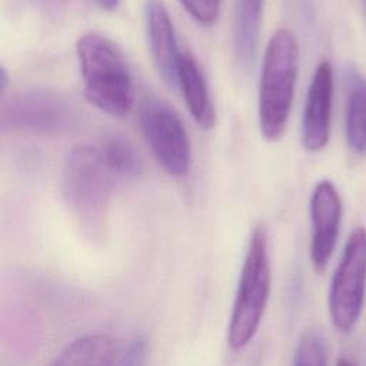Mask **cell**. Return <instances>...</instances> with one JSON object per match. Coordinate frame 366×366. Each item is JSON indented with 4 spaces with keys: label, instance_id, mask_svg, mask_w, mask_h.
Here are the masks:
<instances>
[{
    "label": "cell",
    "instance_id": "cell-1",
    "mask_svg": "<svg viewBox=\"0 0 366 366\" xmlns=\"http://www.w3.org/2000/svg\"><path fill=\"white\" fill-rule=\"evenodd\" d=\"M84 97L99 110L124 117L134 103V86L124 54L109 37L90 31L76 43Z\"/></svg>",
    "mask_w": 366,
    "mask_h": 366
},
{
    "label": "cell",
    "instance_id": "cell-2",
    "mask_svg": "<svg viewBox=\"0 0 366 366\" xmlns=\"http://www.w3.org/2000/svg\"><path fill=\"white\" fill-rule=\"evenodd\" d=\"M299 50L293 33L279 29L269 40L259 84V126L269 142L279 140L287 126L297 79Z\"/></svg>",
    "mask_w": 366,
    "mask_h": 366
},
{
    "label": "cell",
    "instance_id": "cell-3",
    "mask_svg": "<svg viewBox=\"0 0 366 366\" xmlns=\"http://www.w3.org/2000/svg\"><path fill=\"white\" fill-rule=\"evenodd\" d=\"M116 174L103 160L99 147L74 146L63 166L61 193L73 213L90 230L103 229Z\"/></svg>",
    "mask_w": 366,
    "mask_h": 366
},
{
    "label": "cell",
    "instance_id": "cell-4",
    "mask_svg": "<svg viewBox=\"0 0 366 366\" xmlns=\"http://www.w3.org/2000/svg\"><path fill=\"white\" fill-rule=\"evenodd\" d=\"M270 283L267 233L259 224L250 234L232 307L227 343L233 350L246 347L254 337L267 306Z\"/></svg>",
    "mask_w": 366,
    "mask_h": 366
},
{
    "label": "cell",
    "instance_id": "cell-5",
    "mask_svg": "<svg viewBox=\"0 0 366 366\" xmlns=\"http://www.w3.org/2000/svg\"><path fill=\"white\" fill-rule=\"evenodd\" d=\"M0 123L4 132L56 136L76 127L77 110L57 92L30 89L3 100Z\"/></svg>",
    "mask_w": 366,
    "mask_h": 366
},
{
    "label": "cell",
    "instance_id": "cell-6",
    "mask_svg": "<svg viewBox=\"0 0 366 366\" xmlns=\"http://www.w3.org/2000/svg\"><path fill=\"white\" fill-rule=\"evenodd\" d=\"M366 293V229L356 227L345 244L332 277L329 313L333 326L347 333L360 316Z\"/></svg>",
    "mask_w": 366,
    "mask_h": 366
},
{
    "label": "cell",
    "instance_id": "cell-7",
    "mask_svg": "<svg viewBox=\"0 0 366 366\" xmlns=\"http://www.w3.org/2000/svg\"><path fill=\"white\" fill-rule=\"evenodd\" d=\"M139 122L154 159L164 172L184 176L190 169L192 146L179 114L162 100L146 99L140 104Z\"/></svg>",
    "mask_w": 366,
    "mask_h": 366
},
{
    "label": "cell",
    "instance_id": "cell-8",
    "mask_svg": "<svg viewBox=\"0 0 366 366\" xmlns=\"http://www.w3.org/2000/svg\"><path fill=\"white\" fill-rule=\"evenodd\" d=\"M147 343L142 336L120 340L110 335H84L69 343L56 357V365H142Z\"/></svg>",
    "mask_w": 366,
    "mask_h": 366
},
{
    "label": "cell",
    "instance_id": "cell-9",
    "mask_svg": "<svg viewBox=\"0 0 366 366\" xmlns=\"http://www.w3.org/2000/svg\"><path fill=\"white\" fill-rule=\"evenodd\" d=\"M342 219V200L330 180L316 183L310 196L312 242L310 259L313 267L322 272L335 250Z\"/></svg>",
    "mask_w": 366,
    "mask_h": 366
},
{
    "label": "cell",
    "instance_id": "cell-10",
    "mask_svg": "<svg viewBox=\"0 0 366 366\" xmlns=\"http://www.w3.org/2000/svg\"><path fill=\"white\" fill-rule=\"evenodd\" d=\"M332 100L333 70L330 63L323 60L315 70L303 109L302 143L309 152H319L329 142Z\"/></svg>",
    "mask_w": 366,
    "mask_h": 366
},
{
    "label": "cell",
    "instance_id": "cell-11",
    "mask_svg": "<svg viewBox=\"0 0 366 366\" xmlns=\"http://www.w3.org/2000/svg\"><path fill=\"white\" fill-rule=\"evenodd\" d=\"M144 21L153 63L163 80L169 86L176 87L182 53L177 47L173 21L162 0L146 1Z\"/></svg>",
    "mask_w": 366,
    "mask_h": 366
},
{
    "label": "cell",
    "instance_id": "cell-12",
    "mask_svg": "<svg viewBox=\"0 0 366 366\" xmlns=\"http://www.w3.org/2000/svg\"><path fill=\"white\" fill-rule=\"evenodd\" d=\"M176 87L180 89L193 120L202 129H212L216 123V110L210 90L202 67L189 53L180 56Z\"/></svg>",
    "mask_w": 366,
    "mask_h": 366
},
{
    "label": "cell",
    "instance_id": "cell-13",
    "mask_svg": "<svg viewBox=\"0 0 366 366\" xmlns=\"http://www.w3.org/2000/svg\"><path fill=\"white\" fill-rule=\"evenodd\" d=\"M264 0H234L233 53L240 71H249L256 60Z\"/></svg>",
    "mask_w": 366,
    "mask_h": 366
},
{
    "label": "cell",
    "instance_id": "cell-14",
    "mask_svg": "<svg viewBox=\"0 0 366 366\" xmlns=\"http://www.w3.org/2000/svg\"><path fill=\"white\" fill-rule=\"evenodd\" d=\"M346 109L345 133L349 147L359 156L366 154V79L355 69L345 70Z\"/></svg>",
    "mask_w": 366,
    "mask_h": 366
},
{
    "label": "cell",
    "instance_id": "cell-15",
    "mask_svg": "<svg viewBox=\"0 0 366 366\" xmlns=\"http://www.w3.org/2000/svg\"><path fill=\"white\" fill-rule=\"evenodd\" d=\"M109 169L116 176L133 177L142 170V160L129 139L119 133H107L97 146Z\"/></svg>",
    "mask_w": 366,
    "mask_h": 366
},
{
    "label": "cell",
    "instance_id": "cell-16",
    "mask_svg": "<svg viewBox=\"0 0 366 366\" xmlns=\"http://www.w3.org/2000/svg\"><path fill=\"white\" fill-rule=\"evenodd\" d=\"M327 363V346L319 330H307L299 339L293 355L296 366H322Z\"/></svg>",
    "mask_w": 366,
    "mask_h": 366
},
{
    "label": "cell",
    "instance_id": "cell-17",
    "mask_svg": "<svg viewBox=\"0 0 366 366\" xmlns=\"http://www.w3.org/2000/svg\"><path fill=\"white\" fill-rule=\"evenodd\" d=\"M184 10L200 24L212 26L219 19L222 0H179Z\"/></svg>",
    "mask_w": 366,
    "mask_h": 366
},
{
    "label": "cell",
    "instance_id": "cell-18",
    "mask_svg": "<svg viewBox=\"0 0 366 366\" xmlns=\"http://www.w3.org/2000/svg\"><path fill=\"white\" fill-rule=\"evenodd\" d=\"M102 10H106V11H112V10H114L117 6H119V3H120V0H93Z\"/></svg>",
    "mask_w": 366,
    "mask_h": 366
},
{
    "label": "cell",
    "instance_id": "cell-19",
    "mask_svg": "<svg viewBox=\"0 0 366 366\" xmlns=\"http://www.w3.org/2000/svg\"><path fill=\"white\" fill-rule=\"evenodd\" d=\"M7 80H9V77H7L6 69H4V67H1V69H0V83H1V92H3V93H4V90H6Z\"/></svg>",
    "mask_w": 366,
    "mask_h": 366
},
{
    "label": "cell",
    "instance_id": "cell-20",
    "mask_svg": "<svg viewBox=\"0 0 366 366\" xmlns=\"http://www.w3.org/2000/svg\"><path fill=\"white\" fill-rule=\"evenodd\" d=\"M363 3H365V7H366V0H363Z\"/></svg>",
    "mask_w": 366,
    "mask_h": 366
}]
</instances>
